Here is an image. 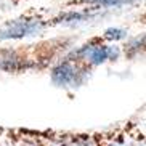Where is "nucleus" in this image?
<instances>
[{"instance_id":"f257e3e1","label":"nucleus","mask_w":146,"mask_h":146,"mask_svg":"<svg viewBox=\"0 0 146 146\" xmlns=\"http://www.w3.org/2000/svg\"><path fill=\"white\" fill-rule=\"evenodd\" d=\"M76 42L77 39L74 35H58L24 45L0 47V72L19 76L48 71V68L74 47Z\"/></svg>"},{"instance_id":"f03ea898","label":"nucleus","mask_w":146,"mask_h":146,"mask_svg":"<svg viewBox=\"0 0 146 146\" xmlns=\"http://www.w3.org/2000/svg\"><path fill=\"white\" fill-rule=\"evenodd\" d=\"M18 132L34 146H103L104 140V130L80 132L55 129H18Z\"/></svg>"},{"instance_id":"7ed1b4c3","label":"nucleus","mask_w":146,"mask_h":146,"mask_svg":"<svg viewBox=\"0 0 146 146\" xmlns=\"http://www.w3.org/2000/svg\"><path fill=\"white\" fill-rule=\"evenodd\" d=\"M50 29V13L45 10H32L0 24V43L21 42L39 37Z\"/></svg>"},{"instance_id":"20e7f679","label":"nucleus","mask_w":146,"mask_h":146,"mask_svg":"<svg viewBox=\"0 0 146 146\" xmlns=\"http://www.w3.org/2000/svg\"><path fill=\"white\" fill-rule=\"evenodd\" d=\"M48 76L56 88L79 90L92 79L93 71L66 52L48 68Z\"/></svg>"},{"instance_id":"39448f33","label":"nucleus","mask_w":146,"mask_h":146,"mask_svg":"<svg viewBox=\"0 0 146 146\" xmlns=\"http://www.w3.org/2000/svg\"><path fill=\"white\" fill-rule=\"evenodd\" d=\"M68 53L77 58L92 71L108 63H117L122 58L119 43H109L101 35H93L80 45H74L68 50Z\"/></svg>"},{"instance_id":"423d86ee","label":"nucleus","mask_w":146,"mask_h":146,"mask_svg":"<svg viewBox=\"0 0 146 146\" xmlns=\"http://www.w3.org/2000/svg\"><path fill=\"white\" fill-rule=\"evenodd\" d=\"M103 146H145L143 122L138 119H127L111 129H104Z\"/></svg>"},{"instance_id":"0eeeda50","label":"nucleus","mask_w":146,"mask_h":146,"mask_svg":"<svg viewBox=\"0 0 146 146\" xmlns=\"http://www.w3.org/2000/svg\"><path fill=\"white\" fill-rule=\"evenodd\" d=\"M143 0H69L63 7H87L93 10H106V11H114V10L130 8L135 5H140Z\"/></svg>"},{"instance_id":"6e6552de","label":"nucleus","mask_w":146,"mask_h":146,"mask_svg":"<svg viewBox=\"0 0 146 146\" xmlns=\"http://www.w3.org/2000/svg\"><path fill=\"white\" fill-rule=\"evenodd\" d=\"M120 52L122 58L127 61L143 60L145 56V32H140L137 35H129L124 42H120Z\"/></svg>"},{"instance_id":"1a4fd4ad","label":"nucleus","mask_w":146,"mask_h":146,"mask_svg":"<svg viewBox=\"0 0 146 146\" xmlns=\"http://www.w3.org/2000/svg\"><path fill=\"white\" fill-rule=\"evenodd\" d=\"M100 35L109 43H120V42H124L130 34H129V29H125L122 26H109Z\"/></svg>"},{"instance_id":"9d476101","label":"nucleus","mask_w":146,"mask_h":146,"mask_svg":"<svg viewBox=\"0 0 146 146\" xmlns=\"http://www.w3.org/2000/svg\"><path fill=\"white\" fill-rule=\"evenodd\" d=\"M0 133L5 138V141L8 143V146H34L29 143L21 133L18 132V129H10V127H0Z\"/></svg>"},{"instance_id":"9b49d317","label":"nucleus","mask_w":146,"mask_h":146,"mask_svg":"<svg viewBox=\"0 0 146 146\" xmlns=\"http://www.w3.org/2000/svg\"><path fill=\"white\" fill-rule=\"evenodd\" d=\"M0 146H8V143L5 141V138L2 137V133H0Z\"/></svg>"}]
</instances>
